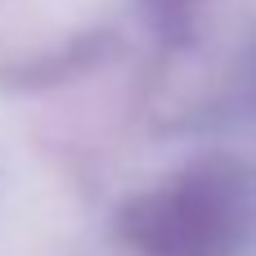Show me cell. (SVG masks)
<instances>
[{
  "mask_svg": "<svg viewBox=\"0 0 256 256\" xmlns=\"http://www.w3.org/2000/svg\"><path fill=\"white\" fill-rule=\"evenodd\" d=\"M122 234L144 256H230L243 234L238 184L225 171H194L122 212Z\"/></svg>",
  "mask_w": 256,
  "mask_h": 256,
  "instance_id": "cell-1",
  "label": "cell"
}]
</instances>
